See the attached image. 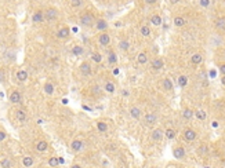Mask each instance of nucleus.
<instances>
[{
	"label": "nucleus",
	"mask_w": 225,
	"mask_h": 168,
	"mask_svg": "<svg viewBox=\"0 0 225 168\" xmlns=\"http://www.w3.org/2000/svg\"><path fill=\"white\" fill-rule=\"evenodd\" d=\"M93 23H94V15L90 11L80 15V25L82 26H91Z\"/></svg>",
	"instance_id": "nucleus-1"
},
{
	"label": "nucleus",
	"mask_w": 225,
	"mask_h": 168,
	"mask_svg": "<svg viewBox=\"0 0 225 168\" xmlns=\"http://www.w3.org/2000/svg\"><path fill=\"white\" fill-rule=\"evenodd\" d=\"M58 18V11L54 7H49L46 11H44V21H55Z\"/></svg>",
	"instance_id": "nucleus-2"
},
{
	"label": "nucleus",
	"mask_w": 225,
	"mask_h": 168,
	"mask_svg": "<svg viewBox=\"0 0 225 168\" xmlns=\"http://www.w3.org/2000/svg\"><path fill=\"white\" fill-rule=\"evenodd\" d=\"M196 138H198V134L192 128H188L184 131V139H185L186 142H193Z\"/></svg>",
	"instance_id": "nucleus-3"
},
{
	"label": "nucleus",
	"mask_w": 225,
	"mask_h": 168,
	"mask_svg": "<svg viewBox=\"0 0 225 168\" xmlns=\"http://www.w3.org/2000/svg\"><path fill=\"white\" fill-rule=\"evenodd\" d=\"M98 42H100L101 45H105V47H106V45L111 44V36L108 35L106 32H102L101 35L98 36Z\"/></svg>",
	"instance_id": "nucleus-4"
},
{
	"label": "nucleus",
	"mask_w": 225,
	"mask_h": 168,
	"mask_svg": "<svg viewBox=\"0 0 225 168\" xmlns=\"http://www.w3.org/2000/svg\"><path fill=\"white\" fill-rule=\"evenodd\" d=\"M83 148H84V145H83V142L80 141V139H75V141L71 143V149H72V150H73L75 153L82 152Z\"/></svg>",
	"instance_id": "nucleus-5"
},
{
	"label": "nucleus",
	"mask_w": 225,
	"mask_h": 168,
	"mask_svg": "<svg viewBox=\"0 0 225 168\" xmlns=\"http://www.w3.org/2000/svg\"><path fill=\"white\" fill-rule=\"evenodd\" d=\"M164 136V132L162 131L160 128H155L154 131H152V135H151V138L154 139L155 142H159V141H162Z\"/></svg>",
	"instance_id": "nucleus-6"
},
{
	"label": "nucleus",
	"mask_w": 225,
	"mask_h": 168,
	"mask_svg": "<svg viewBox=\"0 0 225 168\" xmlns=\"http://www.w3.org/2000/svg\"><path fill=\"white\" fill-rule=\"evenodd\" d=\"M95 29L97 30H100V32H106V29H108V22L105 20H102V18H100V20L95 22Z\"/></svg>",
	"instance_id": "nucleus-7"
},
{
	"label": "nucleus",
	"mask_w": 225,
	"mask_h": 168,
	"mask_svg": "<svg viewBox=\"0 0 225 168\" xmlns=\"http://www.w3.org/2000/svg\"><path fill=\"white\" fill-rule=\"evenodd\" d=\"M69 33H71V30H69L68 26H61L58 29V32H57V36H58L59 39H68Z\"/></svg>",
	"instance_id": "nucleus-8"
},
{
	"label": "nucleus",
	"mask_w": 225,
	"mask_h": 168,
	"mask_svg": "<svg viewBox=\"0 0 225 168\" xmlns=\"http://www.w3.org/2000/svg\"><path fill=\"white\" fill-rule=\"evenodd\" d=\"M32 21H33L35 23L43 22V21H44V13H43L42 10L35 11V13H33V15H32Z\"/></svg>",
	"instance_id": "nucleus-9"
},
{
	"label": "nucleus",
	"mask_w": 225,
	"mask_h": 168,
	"mask_svg": "<svg viewBox=\"0 0 225 168\" xmlns=\"http://www.w3.org/2000/svg\"><path fill=\"white\" fill-rule=\"evenodd\" d=\"M22 97H21V92L20 91H13L10 94V102L11 104H20Z\"/></svg>",
	"instance_id": "nucleus-10"
},
{
	"label": "nucleus",
	"mask_w": 225,
	"mask_h": 168,
	"mask_svg": "<svg viewBox=\"0 0 225 168\" xmlns=\"http://www.w3.org/2000/svg\"><path fill=\"white\" fill-rule=\"evenodd\" d=\"M47 149H49V143H47L46 141H39V142L36 143V150H37V152L43 153V152H46Z\"/></svg>",
	"instance_id": "nucleus-11"
},
{
	"label": "nucleus",
	"mask_w": 225,
	"mask_h": 168,
	"mask_svg": "<svg viewBox=\"0 0 225 168\" xmlns=\"http://www.w3.org/2000/svg\"><path fill=\"white\" fill-rule=\"evenodd\" d=\"M80 72H82L83 74H86V76L91 74V66H90V64H88V62H83V64L80 65Z\"/></svg>",
	"instance_id": "nucleus-12"
},
{
	"label": "nucleus",
	"mask_w": 225,
	"mask_h": 168,
	"mask_svg": "<svg viewBox=\"0 0 225 168\" xmlns=\"http://www.w3.org/2000/svg\"><path fill=\"white\" fill-rule=\"evenodd\" d=\"M173 154L176 158H184L185 157V150H184V148H174L173 150Z\"/></svg>",
	"instance_id": "nucleus-13"
},
{
	"label": "nucleus",
	"mask_w": 225,
	"mask_h": 168,
	"mask_svg": "<svg viewBox=\"0 0 225 168\" xmlns=\"http://www.w3.org/2000/svg\"><path fill=\"white\" fill-rule=\"evenodd\" d=\"M191 62H192L193 65H199L203 62V57L202 54H199V52H196V54L192 55V58H191Z\"/></svg>",
	"instance_id": "nucleus-14"
},
{
	"label": "nucleus",
	"mask_w": 225,
	"mask_h": 168,
	"mask_svg": "<svg viewBox=\"0 0 225 168\" xmlns=\"http://www.w3.org/2000/svg\"><path fill=\"white\" fill-rule=\"evenodd\" d=\"M130 116L133 117V119H140L141 117V110H140V107H137V106H133L130 109Z\"/></svg>",
	"instance_id": "nucleus-15"
},
{
	"label": "nucleus",
	"mask_w": 225,
	"mask_h": 168,
	"mask_svg": "<svg viewBox=\"0 0 225 168\" xmlns=\"http://www.w3.org/2000/svg\"><path fill=\"white\" fill-rule=\"evenodd\" d=\"M152 68L155 69V70H159V69L163 68V59L162 58H156L152 61Z\"/></svg>",
	"instance_id": "nucleus-16"
},
{
	"label": "nucleus",
	"mask_w": 225,
	"mask_h": 168,
	"mask_svg": "<svg viewBox=\"0 0 225 168\" xmlns=\"http://www.w3.org/2000/svg\"><path fill=\"white\" fill-rule=\"evenodd\" d=\"M17 79H18V81H26L28 80V72L26 70H18L17 72Z\"/></svg>",
	"instance_id": "nucleus-17"
},
{
	"label": "nucleus",
	"mask_w": 225,
	"mask_h": 168,
	"mask_svg": "<svg viewBox=\"0 0 225 168\" xmlns=\"http://www.w3.org/2000/svg\"><path fill=\"white\" fill-rule=\"evenodd\" d=\"M193 114H195V113H193V110L189 109V107H185V109L182 110V117L185 120H191L193 117Z\"/></svg>",
	"instance_id": "nucleus-18"
},
{
	"label": "nucleus",
	"mask_w": 225,
	"mask_h": 168,
	"mask_svg": "<svg viewBox=\"0 0 225 168\" xmlns=\"http://www.w3.org/2000/svg\"><path fill=\"white\" fill-rule=\"evenodd\" d=\"M104 88H105V91H106V92H109V94H113V92H115V83H113V81H106V83H105V86H104Z\"/></svg>",
	"instance_id": "nucleus-19"
},
{
	"label": "nucleus",
	"mask_w": 225,
	"mask_h": 168,
	"mask_svg": "<svg viewBox=\"0 0 225 168\" xmlns=\"http://www.w3.org/2000/svg\"><path fill=\"white\" fill-rule=\"evenodd\" d=\"M15 117L20 120V121H22V123H24V121H26V117H28V116H26V113L24 112L22 109H18L15 112Z\"/></svg>",
	"instance_id": "nucleus-20"
},
{
	"label": "nucleus",
	"mask_w": 225,
	"mask_h": 168,
	"mask_svg": "<svg viewBox=\"0 0 225 168\" xmlns=\"http://www.w3.org/2000/svg\"><path fill=\"white\" fill-rule=\"evenodd\" d=\"M137 61H138V64H141V65L147 64V62H148L147 52H140V54H138V57H137Z\"/></svg>",
	"instance_id": "nucleus-21"
},
{
	"label": "nucleus",
	"mask_w": 225,
	"mask_h": 168,
	"mask_svg": "<svg viewBox=\"0 0 225 168\" xmlns=\"http://www.w3.org/2000/svg\"><path fill=\"white\" fill-rule=\"evenodd\" d=\"M215 28H217V29H221V30H225V18L224 17H221V18H218V20L215 21Z\"/></svg>",
	"instance_id": "nucleus-22"
},
{
	"label": "nucleus",
	"mask_w": 225,
	"mask_h": 168,
	"mask_svg": "<svg viewBox=\"0 0 225 168\" xmlns=\"http://www.w3.org/2000/svg\"><path fill=\"white\" fill-rule=\"evenodd\" d=\"M116 62H118V57H116V54H115L113 51H109V54H108V64L115 65Z\"/></svg>",
	"instance_id": "nucleus-23"
},
{
	"label": "nucleus",
	"mask_w": 225,
	"mask_h": 168,
	"mask_svg": "<svg viewBox=\"0 0 225 168\" xmlns=\"http://www.w3.org/2000/svg\"><path fill=\"white\" fill-rule=\"evenodd\" d=\"M145 123L147 124H155L156 123V116H155L154 113H149V114H147V116H145Z\"/></svg>",
	"instance_id": "nucleus-24"
},
{
	"label": "nucleus",
	"mask_w": 225,
	"mask_h": 168,
	"mask_svg": "<svg viewBox=\"0 0 225 168\" xmlns=\"http://www.w3.org/2000/svg\"><path fill=\"white\" fill-rule=\"evenodd\" d=\"M44 92H46L47 95H52L54 94V86H52L51 83H46L44 84Z\"/></svg>",
	"instance_id": "nucleus-25"
},
{
	"label": "nucleus",
	"mask_w": 225,
	"mask_h": 168,
	"mask_svg": "<svg viewBox=\"0 0 225 168\" xmlns=\"http://www.w3.org/2000/svg\"><path fill=\"white\" fill-rule=\"evenodd\" d=\"M119 48H120L122 51H128V48H130V43H128V40H122V42L119 43Z\"/></svg>",
	"instance_id": "nucleus-26"
},
{
	"label": "nucleus",
	"mask_w": 225,
	"mask_h": 168,
	"mask_svg": "<svg viewBox=\"0 0 225 168\" xmlns=\"http://www.w3.org/2000/svg\"><path fill=\"white\" fill-rule=\"evenodd\" d=\"M151 22H152V25L159 26L160 23H162V17L160 15H152L151 17Z\"/></svg>",
	"instance_id": "nucleus-27"
},
{
	"label": "nucleus",
	"mask_w": 225,
	"mask_h": 168,
	"mask_svg": "<svg viewBox=\"0 0 225 168\" xmlns=\"http://www.w3.org/2000/svg\"><path fill=\"white\" fill-rule=\"evenodd\" d=\"M97 128L100 132H106L108 131V124L104 123V121H98L97 123Z\"/></svg>",
	"instance_id": "nucleus-28"
},
{
	"label": "nucleus",
	"mask_w": 225,
	"mask_h": 168,
	"mask_svg": "<svg viewBox=\"0 0 225 168\" xmlns=\"http://www.w3.org/2000/svg\"><path fill=\"white\" fill-rule=\"evenodd\" d=\"M0 167L2 168H11V161L7 157L2 158V160H0Z\"/></svg>",
	"instance_id": "nucleus-29"
},
{
	"label": "nucleus",
	"mask_w": 225,
	"mask_h": 168,
	"mask_svg": "<svg viewBox=\"0 0 225 168\" xmlns=\"http://www.w3.org/2000/svg\"><path fill=\"white\" fill-rule=\"evenodd\" d=\"M174 25L181 28V26L185 25V20H184L182 17H176V18H174Z\"/></svg>",
	"instance_id": "nucleus-30"
},
{
	"label": "nucleus",
	"mask_w": 225,
	"mask_h": 168,
	"mask_svg": "<svg viewBox=\"0 0 225 168\" xmlns=\"http://www.w3.org/2000/svg\"><path fill=\"white\" fill-rule=\"evenodd\" d=\"M186 84H188V77L184 76V74H181V76L178 77V86L179 87H185Z\"/></svg>",
	"instance_id": "nucleus-31"
},
{
	"label": "nucleus",
	"mask_w": 225,
	"mask_h": 168,
	"mask_svg": "<svg viewBox=\"0 0 225 168\" xmlns=\"http://www.w3.org/2000/svg\"><path fill=\"white\" fill-rule=\"evenodd\" d=\"M22 164L25 165V167H32V165H33V158L29 157V156H26V157L22 158Z\"/></svg>",
	"instance_id": "nucleus-32"
},
{
	"label": "nucleus",
	"mask_w": 225,
	"mask_h": 168,
	"mask_svg": "<svg viewBox=\"0 0 225 168\" xmlns=\"http://www.w3.org/2000/svg\"><path fill=\"white\" fill-rule=\"evenodd\" d=\"M164 135H166L167 139H174L176 138V131H174L173 128H167L166 132H164Z\"/></svg>",
	"instance_id": "nucleus-33"
},
{
	"label": "nucleus",
	"mask_w": 225,
	"mask_h": 168,
	"mask_svg": "<svg viewBox=\"0 0 225 168\" xmlns=\"http://www.w3.org/2000/svg\"><path fill=\"white\" fill-rule=\"evenodd\" d=\"M196 119H199V120H206V117H207V114H206L204 110L199 109V110H196V113H195Z\"/></svg>",
	"instance_id": "nucleus-34"
},
{
	"label": "nucleus",
	"mask_w": 225,
	"mask_h": 168,
	"mask_svg": "<svg viewBox=\"0 0 225 168\" xmlns=\"http://www.w3.org/2000/svg\"><path fill=\"white\" fill-rule=\"evenodd\" d=\"M83 51H84V48L80 47V45H75V47L72 48V54H73V55H82Z\"/></svg>",
	"instance_id": "nucleus-35"
},
{
	"label": "nucleus",
	"mask_w": 225,
	"mask_h": 168,
	"mask_svg": "<svg viewBox=\"0 0 225 168\" xmlns=\"http://www.w3.org/2000/svg\"><path fill=\"white\" fill-rule=\"evenodd\" d=\"M163 87H164V90H167V91L173 90V83H171L170 79H164L163 80Z\"/></svg>",
	"instance_id": "nucleus-36"
},
{
	"label": "nucleus",
	"mask_w": 225,
	"mask_h": 168,
	"mask_svg": "<svg viewBox=\"0 0 225 168\" xmlns=\"http://www.w3.org/2000/svg\"><path fill=\"white\" fill-rule=\"evenodd\" d=\"M198 153H199L200 156H204L209 153V148H207V145H202L199 149H198Z\"/></svg>",
	"instance_id": "nucleus-37"
},
{
	"label": "nucleus",
	"mask_w": 225,
	"mask_h": 168,
	"mask_svg": "<svg viewBox=\"0 0 225 168\" xmlns=\"http://www.w3.org/2000/svg\"><path fill=\"white\" fill-rule=\"evenodd\" d=\"M140 32H141V35H142V36L147 37V36L151 35V28H149V26H142V28L140 29Z\"/></svg>",
	"instance_id": "nucleus-38"
},
{
	"label": "nucleus",
	"mask_w": 225,
	"mask_h": 168,
	"mask_svg": "<svg viewBox=\"0 0 225 168\" xmlns=\"http://www.w3.org/2000/svg\"><path fill=\"white\" fill-rule=\"evenodd\" d=\"M91 59L94 62H97V64H100V62L102 61V57H101V54H98V52H94V54L91 55Z\"/></svg>",
	"instance_id": "nucleus-39"
},
{
	"label": "nucleus",
	"mask_w": 225,
	"mask_h": 168,
	"mask_svg": "<svg viewBox=\"0 0 225 168\" xmlns=\"http://www.w3.org/2000/svg\"><path fill=\"white\" fill-rule=\"evenodd\" d=\"M59 163H58V158L57 157H51V158H49V165L50 167H57Z\"/></svg>",
	"instance_id": "nucleus-40"
},
{
	"label": "nucleus",
	"mask_w": 225,
	"mask_h": 168,
	"mask_svg": "<svg viewBox=\"0 0 225 168\" xmlns=\"http://www.w3.org/2000/svg\"><path fill=\"white\" fill-rule=\"evenodd\" d=\"M199 4H200V7L207 8V7L210 6V0H199Z\"/></svg>",
	"instance_id": "nucleus-41"
},
{
	"label": "nucleus",
	"mask_w": 225,
	"mask_h": 168,
	"mask_svg": "<svg viewBox=\"0 0 225 168\" xmlns=\"http://www.w3.org/2000/svg\"><path fill=\"white\" fill-rule=\"evenodd\" d=\"M72 7H75V8H78V7L82 6V0H72L71 2Z\"/></svg>",
	"instance_id": "nucleus-42"
},
{
	"label": "nucleus",
	"mask_w": 225,
	"mask_h": 168,
	"mask_svg": "<svg viewBox=\"0 0 225 168\" xmlns=\"http://www.w3.org/2000/svg\"><path fill=\"white\" fill-rule=\"evenodd\" d=\"M6 138H7V134L4 132V131H0V142L6 141Z\"/></svg>",
	"instance_id": "nucleus-43"
},
{
	"label": "nucleus",
	"mask_w": 225,
	"mask_h": 168,
	"mask_svg": "<svg viewBox=\"0 0 225 168\" xmlns=\"http://www.w3.org/2000/svg\"><path fill=\"white\" fill-rule=\"evenodd\" d=\"M220 73H222V76H225V64L220 65Z\"/></svg>",
	"instance_id": "nucleus-44"
},
{
	"label": "nucleus",
	"mask_w": 225,
	"mask_h": 168,
	"mask_svg": "<svg viewBox=\"0 0 225 168\" xmlns=\"http://www.w3.org/2000/svg\"><path fill=\"white\" fill-rule=\"evenodd\" d=\"M145 3L147 4H155L156 3V0H145Z\"/></svg>",
	"instance_id": "nucleus-45"
},
{
	"label": "nucleus",
	"mask_w": 225,
	"mask_h": 168,
	"mask_svg": "<svg viewBox=\"0 0 225 168\" xmlns=\"http://www.w3.org/2000/svg\"><path fill=\"white\" fill-rule=\"evenodd\" d=\"M122 94H123V97H128V91L127 90H123V91H122Z\"/></svg>",
	"instance_id": "nucleus-46"
},
{
	"label": "nucleus",
	"mask_w": 225,
	"mask_h": 168,
	"mask_svg": "<svg viewBox=\"0 0 225 168\" xmlns=\"http://www.w3.org/2000/svg\"><path fill=\"white\" fill-rule=\"evenodd\" d=\"M113 74H115V76H118V74H119V69H118V68H115V69H113Z\"/></svg>",
	"instance_id": "nucleus-47"
},
{
	"label": "nucleus",
	"mask_w": 225,
	"mask_h": 168,
	"mask_svg": "<svg viewBox=\"0 0 225 168\" xmlns=\"http://www.w3.org/2000/svg\"><path fill=\"white\" fill-rule=\"evenodd\" d=\"M58 163H59V164H64V163H65V160H64L62 157H59V158H58Z\"/></svg>",
	"instance_id": "nucleus-48"
},
{
	"label": "nucleus",
	"mask_w": 225,
	"mask_h": 168,
	"mask_svg": "<svg viewBox=\"0 0 225 168\" xmlns=\"http://www.w3.org/2000/svg\"><path fill=\"white\" fill-rule=\"evenodd\" d=\"M4 80V74H3V72H0V81H3Z\"/></svg>",
	"instance_id": "nucleus-49"
},
{
	"label": "nucleus",
	"mask_w": 225,
	"mask_h": 168,
	"mask_svg": "<svg viewBox=\"0 0 225 168\" xmlns=\"http://www.w3.org/2000/svg\"><path fill=\"white\" fill-rule=\"evenodd\" d=\"M213 127H214V128H217V127H218V123H217V121H213V124H211Z\"/></svg>",
	"instance_id": "nucleus-50"
},
{
	"label": "nucleus",
	"mask_w": 225,
	"mask_h": 168,
	"mask_svg": "<svg viewBox=\"0 0 225 168\" xmlns=\"http://www.w3.org/2000/svg\"><path fill=\"white\" fill-rule=\"evenodd\" d=\"M71 168H82V167H80L79 164H72V167H71Z\"/></svg>",
	"instance_id": "nucleus-51"
},
{
	"label": "nucleus",
	"mask_w": 225,
	"mask_h": 168,
	"mask_svg": "<svg viewBox=\"0 0 225 168\" xmlns=\"http://www.w3.org/2000/svg\"><path fill=\"white\" fill-rule=\"evenodd\" d=\"M221 84H222V86H225V76H222V79H221Z\"/></svg>",
	"instance_id": "nucleus-52"
},
{
	"label": "nucleus",
	"mask_w": 225,
	"mask_h": 168,
	"mask_svg": "<svg viewBox=\"0 0 225 168\" xmlns=\"http://www.w3.org/2000/svg\"><path fill=\"white\" fill-rule=\"evenodd\" d=\"M178 2H179V0H170V3H171V4H176V3H178Z\"/></svg>",
	"instance_id": "nucleus-53"
}]
</instances>
